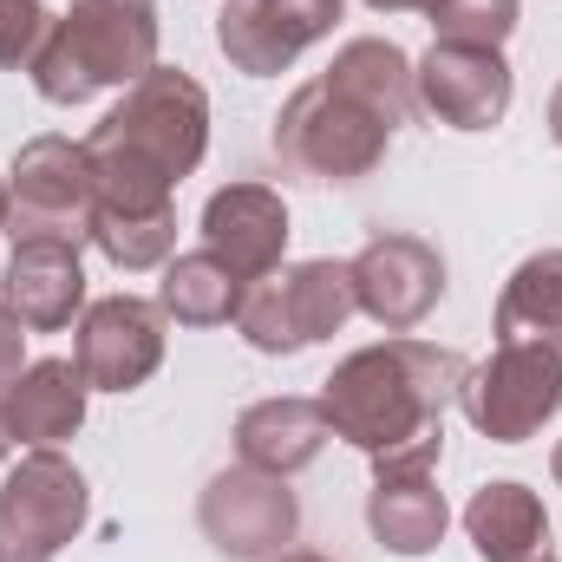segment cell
<instances>
[{"label": "cell", "mask_w": 562, "mask_h": 562, "mask_svg": "<svg viewBox=\"0 0 562 562\" xmlns=\"http://www.w3.org/2000/svg\"><path fill=\"white\" fill-rule=\"evenodd\" d=\"M340 13H347V0H223V13H216V53L243 79H276L314 40L334 33Z\"/></svg>", "instance_id": "cell-12"}, {"label": "cell", "mask_w": 562, "mask_h": 562, "mask_svg": "<svg viewBox=\"0 0 562 562\" xmlns=\"http://www.w3.org/2000/svg\"><path fill=\"white\" fill-rule=\"evenodd\" d=\"M425 20H431V33L451 40V46H497V53H504V40H510L517 20H524V0H431Z\"/></svg>", "instance_id": "cell-24"}, {"label": "cell", "mask_w": 562, "mask_h": 562, "mask_svg": "<svg viewBox=\"0 0 562 562\" xmlns=\"http://www.w3.org/2000/svg\"><path fill=\"white\" fill-rule=\"evenodd\" d=\"M353 314H360L353 269L334 256H314V262H281L276 276L249 281V294L236 307V334L256 353L281 360V353H307V347L334 340Z\"/></svg>", "instance_id": "cell-5"}, {"label": "cell", "mask_w": 562, "mask_h": 562, "mask_svg": "<svg viewBox=\"0 0 562 562\" xmlns=\"http://www.w3.org/2000/svg\"><path fill=\"white\" fill-rule=\"evenodd\" d=\"M413 99L425 119L451 125V132H491L510 119L517 99V72L497 46H451L431 40V53L413 59Z\"/></svg>", "instance_id": "cell-11"}, {"label": "cell", "mask_w": 562, "mask_h": 562, "mask_svg": "<svg viewBox=\"0 0 562 562\" xmlns=\"http://www.w3.org/2000/svg\"><path fill=\"white\" fill-rule=\"evenodd\" d=\"M393 132L400 125H386L373 105H360L353 92H340L321 72V79L294 86L288 105L276 112V157L314 183H360L386 164Z\"/></svg>", "instance_id": "cell-4"}, {"label": "cell", "mask_w": 562, "mask_h": 562, "mask_svg": "<svg viewBox=\"0 0 562 562\" xmlns=\"http://www.w3.org/2000/svg\"><path fill=\"white\" fill-rule=\"evenodd\" d=\"M491 327L504 347H537V353L562 360V249H537L510 269Z\"/></svg>", "instance_id": "cell-20"}, {"label": "cell", "mask_w": 562, "mask_h": 562, "mask_svg": "<svg viewBox=\"0 0 562 562\" xmlns=\"http://www.w3.org/2000/svg\"><path fill=\"white\" fill-rule=\"evenodd\" d=\"M157 0H66L53 33L40 40L26 79L46 105H86L112 86H138L157 66Z\"/></svg>", "instance_id": "cell-3"}, {"label": "cell", "mask_w": 562, "mask_h": 562, "mask_svg": "<svg viewBox=\"0 0 562 562\" xmlns=\"http://www.w3.org/2000/svg\"><path fill=\"white\" fill-rule=\"evenodd\" d=\"M7 451H13V425H7V386H0V464H7Z\"/></svg>", "instance_id": "cell-29"}, {"label": "cell", "mask_w": 562, "mask_h": 562, "mask_svg": "<svg viewBox=\"0 0 562 562\" xmlns=\"http://www.w3.org/2000/svg\"><path fill=\"white\" fill-rule=\"evenodd\" d=\"M367 530L386 557H431L451 530V504L431 484V471H386L367 491Z\"/></svg>", "instance_id": "cell-19"}, {"label": "cell", "mask_w": 562, "mask_h": 562, "mask_svg": "<svg viewBox=\"0 0 562 562\" xmlns=\"http://www.w3.org/2000/svg\"><path fill=\"white\" fill-rule=\"evenodd\" d=\"M203 249L223 256L243 281H262L281 269L288 256V203L269 183H223L203 203Z\"/></svg>", "instance_id": "cell-14"}, {"label": "cell", "mask_w": 562, "mask_h": 562, "mask_svg": "<svg viewBox=\"0 0 562 562\" xmlns=\"http://www.w3.org/2000/svg\"><path fill=\"white\" fill-rule=\"evenodd\" d=\"M347 269H353V301H360V314H367L373 327H386V334H413L425 314L445 301V256H438V243L406 236V229L373 236Z\"/></svg>", "instance_id": "cell-13"}, {"label": "cell", "mask_w": 562, "mask_h": 562, "mask_svg": "<svg viewBox=\"0 0 562 562\" xmlns=\"http://www.w3.org/2000/svg\"><path fill=\"white\" fill-rule=\"evenodd\" d=\"M249 281L236 276L223 256L210 249H183L164 262V281H157V307L177 321V327H229L236 307H243Z\"/></svg>", "instance_id": "cell-21"}, {"label": "cell", "mask_w": 562, "mask_h": 562, "mask_svg": "<svg viewBox=\"0 0 562 562\" xmlns=\"http://www.w3.org/2000/svg\"><path fill=\"white\" fill-rule=\"evenodd\" d=\"M203 150H210V92L183 66H150L86 138L99 210L119 216L177 210V183L196 177Z\"/></svg>", "instance_id": "cell-2"}, {"label": "cell", "mask_w": 562, "mask_h": 562, "mask_svg": "<svg viewBox=\"0 0 562 562\" xmlns=\"http://www.w3.org/2000/svg\"><path fill=\"white\" fill-rule=\"evenodd\" d=\"M0 307L20 314L26 334H59L86 314V262L72 243H13L0 269Z\"/></svg>", "instance_id": "cell-15"}, {"label": "cell", "mask_w": 562, "mask_h": 562, "mask_svg": "<svg viewBox=\"0 0 562 562\" xmlns=\"http://www.w3.org/2000/svg\"><path fill=\"white\" fill-rule=\"evenodd\" d=\"M196 530L210 537V550L229 562H269L301 537V497L288 491V477L229 464L203 484L196 497Z\"/></svg>", "instance_id": "cell-9"}, {"label": "cell", "mask_w": 562, "mask_h": 562, "mask_svg": "<svg viewBox=\"0 0 562 562\" xmlns=\"http://www.w3.org/2000/svg\"><path fill=\"white\" fill-rule=\"evenodd\" d=\"M236 464L249 471H269V477H294L307 471L321 451H327V413L321 400H301V393H276V400H256L236 413Z\"/></svg>", "instance_id": "cell-16"}, {"label": "cell", "mask_w": 562, "mask_h": 562, "mask_svg": "<svg viewBox=\"0 0 562 562\" xmlns=\"http://www.w3.org/2000/svg\"><path fill=\"white\" fill-rule=\"evenodd\" d=\"M20 373H26V327H20V314L0 307V386H13Z\"/></svg>", "instance_id": "cell-26"}, {"label": "cell", "mask_w": 562, "mask_h": 562, "mask_svg": "<svg viewBox=\"0 0 562 562\" xmlns=\"http://www.w3.org/2000/svg\"><path fill=\"white\" fill-rule=\"evenodd\" d=\"M367 7H373V13H425L431 0H367Z\"/></svg>", "instance_id": "cell-27"}, {"label": "cell", "mask_w": 562, "mask_h": 562, "mask_svg": "<svg viewBox=\"0 0 562 562\" xmlns=\"http://www.w3.org/2000/svg\"><path fill=\"white\" fill-rule=\"evenodd\" d=\"M550 138H557V150H562V79H557V92H550Z\"/></svg>", "instance_id": "cell-28"}, {"label": "cell", "mask_w": 562, "mask_h": 562, "mask_svg": "<svg viewBox=\"0 0 562 562\" xmlns=\"http://www.w3.org/2000/svg\"><path fill=\"white\" fill-rule=\"evenodd\" d=\"M46 33H53L46 0H0V72H26Z\"/></svg>", "instance_id": "cell-25"}, {"label": "cell", "mask_w": 562, "mask_h": 562, "mask_svg": "<svg viewBox=\"0 0 562 562\" xmlns=\"http://www.w3.org/2000/svg\"><path fill=\"white\" fill-rule=\"evenodd\" d=\"M269 562H334V557H321V550H281V557H269Z\"/></svg>", "instance_id": "cell-30"}, {"label": "cell", "mask_w": 562, "mask_h": 562, "mask_svg": "<svg viewBox=\"0 0 562 562\" xmlns=\"http://www.w3.org/2000/svg\"><path fill=\"white\" fill-rule=\"evenodd\" d=\"M164 347H170V314L144 294H105L72 327V367L86 373L92 393H138L164 367Z\"/></svg>", "instance_id": "cell-10"}, {"label": "cell", "mask_w": 562, "mask_h": 562, "mask_svg": "<svg viewBox=\"0 0 562 562\" xmlns=\"http://www.w3.org/2000/svg\"><path fill=\"white\" fill-rule=\"evenodd\" d=\"M0 229H7V177H0Z\"/></svg>", "instance_id": "cell-32"}, {"label": "cell", "mask_w": 562, "mask_h": 562, "mask_svg": "<svg viewBox=\"0 0 562 562\" xmlns=\"http://www.w3.org/2000/svg\"><path fill=\"white\" fill-rule=\"evenodd\" d=\"M458 413L471 431H484L491 445H524L562 413V360L537 347H491V360L464 367L458 386Z\"/></svg>", "instance_id": "cell-8"}, {"label": "cell", "mask_w": 562, "mask_h": 562, "mask_svg": "<svg viewBox=\"0 0 562 562\" xmlns=\"http://www.w3.org/2000/svg\"><path fill=\"white\" fill-rule=\"evenodd\" d=\"M92 524V484L66 451H26L0 477V562H59Z\"/></svg>", "instance_id": "cell-7"}, {"label": "cell", "mask_w": 562, "mask_h": 562, "mask_svg": "<svg viewBox=\"0 0 562 562\" xmlns=\"http://www.w3.org/2000/svg\"><path fill=\"white\" fill-rule=\"evenodd\" d=\"M86 373L72 360H26V373L7 386V425H13V445L26 451H59L66 438H79L86 425Z\"/></svg>", "instance_id": "cell-18"}, {"label": "cell", "mask_w": 562, "mask_h": 562, "mask_svg": "<svg viewBox=\"0 0 562 562\" xmlns=\"http://www.w3.org/2000/svg\"><path fill=\"white\" fill-rule=\"evenodd\" d=\"M464 537L477 562H557V530H550V510L530 484L517 477H497V484H477L471 504H464Z\"/></svg>", "instance_id": "cell-17"}, {"label": "cell", "mask_w": 562, "mask_h": 562, "mask_svg": "<svg viewBox=\"0 0 562 562\" xmlns=\"http://www.w3.org/2000/svg\"><path fill=\"white\" fill-rule=\"evenodd\" d=\"M550 477H557V491H562V438H557V451H550Z\"/></svg>", "instance_id": "cell-31"}, {"label": "cell", "mask_w": 562, "mask_h": 562, "mask_svg": "<svg viewBox=\"0 0 562 562\" xmlns=\"http://www.w3.org/2000/svg\"><path fill=\"white\" fill-rule=\"evenodd\" d=\"M92 249L125 269V276H144V269H164L177 256V210H157V216H119V210H99L92 216Z\"/></svg>", "instance_id": "cell-23"}, {"label": "cell", "mask_w": 562, "mask_h": 562, "mask_svg": "<svg viewBox=\"0 0 562 562\" xmlns=\"http://www.w3.org/2000/svg\"><path fill=\"white\" fill-rule=\"evenodd\" d=\"M458 386H464V353L393 334L347 353L321 380V413L334 438L373 458V477L431 471L445 451V406L458 400Z\"/></svg>", "instance_id": "cell-1"}, {"label": "cell", "mask_w": 562, "mask_h": 562, "mask_svg": "<svg viewBox=\"0 0 562 562\" xmlns=\"http://www.w3.org/2000/svg\"><path fill=\"white\" fill-rule=\"evenodd\" d=\"M92 216H99V177L86 138H26L13 170H7V236L13 243H92Z\"/></svg>", "instance_id": "cell-6"}, {"label": "cell", "mask_w": 562, "mask_h": 562, "mask_svg": "<svg viewBox=\"0 0 562 562\" xmlns=\"http://www.w3.org/2000/svg\"><path fill=\"white\" fill-rule=\"evenodd\" d=\"M327 79H334L340 92H353L360 105H373L386 125H406V119L419 112V99H413V53L393 46V40H380V33L347 40V46L334 53Z\"/></svg>", "instance_id": "cell-22"}]
</instances>
